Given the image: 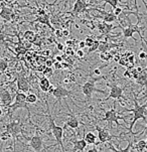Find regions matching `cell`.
<instances>
[{
  "label": "cell",
  "mask_w": 147,
  "mask_h": 152,
  "mask_svg": "<svg viewBox=\"0 0 147 152\" xmlns=\"http://www.w3.org/2000/svg\"><path fill=\"white\" fill-rule=\"evenodd\" d=\"M89 4L88 3H85L82 0H76V3H75L74 7H73V10H72V13L75 16L79 15L80 13H83L84 11H86Z\"/></svg>",
  "instance_id": "cell-13"
},
{
  "label": "cell",
  "mask_w": 147,
  "mask_h": 152,
  "mask_svg": "<svg viewBox=\"0 0 147 152\" xmlns=\"http://www.w3.org/2000/svg\"><path fill=\"white\" fill-rule=\"evenodd\" d=\"M6 131L12 136V138H17L20 134H22V123L20 122V119L10 121L6 125Z\"/></svg>",
  "instance_id": "cell-7"
},
{
  "label": "cell",
  "mask_w": 147,
  "mask_h": 152,
  "mask_svg": "<svg viewBox=\"0 0 147 152\" xmlns=\"http://www.w3.org/2000/svg\"><path fill=\"white\" fill-rule=\"evenodd\" d=\"M53 68L56 69H61V63H58V61H53Z\"/></svg>",
  "instance_id": "cell-40"
},
{
  "label": "cell",
  "mask_w": 147,
  "mask_h": 152,
  "mask_svg": "<svg viewBox=\"0 0 147 152\" xmlns=\"http://www.w3.org/2000/svg\"><path fill=\"white\" fill-rule=\"evenodd\" d=\"M139 58H140V60H145V58H147V53L145 51H140V53H139Z\"/></svg>",
  "instance_id": "cell-38"
},
{
  "label": "cell",
  "mask_w": 147,
  "mask_h": 152,
  "mask_svg": "<svg viewBox=\"0 0 147 152\" xmlns=\"http://www.w3.org/2000/svg\"><path fill=\"white\" fill-rule=\"evenodd\" d=\"M95 128H96V130L98 131V139H99V142L96 143V146L99 145L100 143H106V142H110L111 139L113 138H121L122 137L123 134H121V135H111L110 132L108 131V129H106V128H101L99 127L98 125L95 126Z\"/></svg>",
  "instance_id": "cell-8"
},
{
  "label": "cell",
  "mask_w": 147,
  "mask_h": 152,
  "mask_svg": "<svg viewBox=\"0 0 147 152\" xmlns=\"http://www.w3.org/2000/svg\"><path fill=\"white\" fill-rule=\"evenodd\" d=\"M142 2L144 4H145V6H146V8H147V3L144 0H142ZM134 6H135V8H136V13L138 14V6H137V0H134Z\"/></svg>",
  "instance_id": "cell-42"
},
{
  "label": "cell",
  "mask_w": 147,
  "mask_h": 152,
  "mask_svg": "<svg viewBox=\"0 0 147 152\" xmlns=\"http://www.w3.org/2000/svg\"><path fill=\"white\" fill-rule=\"evenodd\" d=\"M133 147L135 148L138 152H142L144 149H146V147H147L146 140H139L138 142L133 146Z\"/></svg>",
  "instance_id": "cell-26"
},
{
  "label": "cell",
  "mask_w": 147,
  "mask_h": 152,
  "mask_svg": "<svg viewBox=\"0 0 147 152\" xmlns=\"http://www.w3.org/2000/svg\"><path fill=\"white\" fill-rule=\"evenodd\" d=\"M0 152H1V151H0Z\"/></svg>",
  "instance_id": "cell-56"
},
{
  "label": "cell",
  "mask_w": 147,
  "mask_h": 152,
  "mask_svg": "<svg viewBox=\"0 0 147 152\" xmlns=\"http://www.w3.org/2000/svg\"><path fill=\"white\" fill-rule=\"evenodd\" d=\"M67 115H68L69 117L66 121L64 127H69L71 129H78L80 126V122H79L78 118H77V116H75L73 114H67Z\"/></svg>",
  "instance_id": "cell-15"
},
{
  "label": "cell",
  "mask_w": 147,
  "mask_h": 152,
  "mask_svg": "<svg viewBox=\"0 0 147 152\" xmlns=\"http://www.w3.org/2000/svg\"><path fill=\"white\" fill-rule=\"evenodd\" d=\"M42 75L43 76L45 77V78H50L51 76L53 75V68H45V69L42 71Z\"/></svg>",
  "instance_id": "cell-30"
},
{
  "label": "cell",
  "mask_w": 147,
  "mask_h": 152,
  "mask_svg": "<svg viewBox=\"0 0 147 152\" xmlns=\"http://www.w3.org/2000/svg\"><path fill=\"white\" fill-rule=\"evenodd\" d=\"M122 113L118 112L116 110V101L114 102V105H113V108L105 112V116L102 118L101 121H105V122L109 123V127L112 128V123H116L117 127H119V120H124V122L126 124H128V122L126 121V116H121Z\"/></svg>",
  "instance_id": "cell-3"
},
{
  "label": "cell",
  "mask_w": 147,
  "mask_h": 152,
  "mask_svg": "<svg viewBox=\"0 0 147 152\" xmlns=\"http://www.w3.org/2000/svg\"><path fill=\"white\" fill-rule=\"evenodd\" d=\"M35 129H37V132H35V135H33L32 137H27V136H23V137L29 141V146L35 152H42L43 149V141L42 136L38 134L37 126H35Z\"/></svg>",
  "instance_id": "cell-6"
},
{
  "label": "cell",
  "mask_w": 147,
  "mask_h": 152,
  "mask_svg": "<svg viewBox=\"0 0 147 152\" xmlns=\"http://www.w3.org/2000/svg\"><path fill=\"white\" fill-rule=\"evenodd\" d=\"M84 137L82 139H76V140H73V145H74V150L73 152H83L85 150V148L87 147V142L85 140V129H84Z\"/></svg>",
  "instance_id": "cell-14"
},
{
  "label": "cell",
  "mask_w": 147,
  "mask_h": 152,
  "mask_svg": "<svg viewBox=\"0 0 147 152\" xmlns=\"http://www.w3.org/2000/svg\"><path fill=\"white\" fill-rule=\"evenodd\" d=\"M55 61H58V63H63V56H56Z\"/></svg>",
  "instance_id": "cell-46"
},
{
  "label": "cell",
  "mask_w": 147,
  "mask_h": 152,
  "mask_svg": "<svg viewBox=\"0 0 147 152\" xmlns=\"http://www.w3.org/2000/svg\"><path fill=\"white\" fill-rule=\"evenodd\" d=\"M72 95H73V92L69 91V90H67L66 88H64L61 86L56 87L55 89V91H53V96L55 97L59 102H61V99H64V98L72 97Z\"/></svg>",
  "instance_id": "cell-12"
},
{
  "label": "cell",
  "mask_w": 147,
  "mask_h": 152,
  "mask_svg": "<svg viewBox=\"0 0 147 152\" xmlns=\"http://www.w3.org/2000/svg\"><path fill=\"white\" fill-rule=\"evenodd\" d=\"M128 21V26L127 27H122V32H123V37H124V38H129V37H132L134 40L136 42V38L133 37V34L135 32H137L139 35H140L141 37V40H144V38L142 37V34H141V28L139 27V23H136V24H132L130 21V19L126 18Z\"/></svg>",
  "instance_id": "cell-5"
},
{
  "label": "cell",
  "mask_w": 147,
  "mask_h": 152,
  "mask_svg": "<svg viewBox=\"0 0 147 152\" xmlns=\"http://www.w3.org/2000/svg\"><path fill=\"white\" fill-rule=\"evenodd\" d=\"M7 68H8L7 61L4 60H0V72H1V73H4V72L7 69Z\"/></svg>",
  "instance_id": "cell-33"
},
{
  "label": "cell",
  "mask_w": 147,
  "mask_h": 152,
  "mask_svg": "<svg viewBox=\"0 0 147 152\" xmlns=\"http://www.w3.org/2000/svg\"><path fill=\"white\" fill-rule=\"evenodd\" d=\"M56 48H58L60 51H61V50H64V45H63V43H58V45H56Z\"/></svg>",
  "instance_id": "cell-45"
},
{
  "label": "cell",
  "mask_w": 147,
  "mask_h": 152,
  "mask_svg": "<svg viewBox=\"0 0 147 152\" xmlns=\"http://www.w3.org/2000/svg\"><path fill=\"white\" fill-rule=\"evenodd\" d=\"M68 79L69 81V83H76V78H75V75H69V76H68Z\"/></svg>",
  "instance_id": "cell-44"
},
{
  "label": "cell",
  "mask_w": 147,
  "mask_h": 152,
  "mask_svg": "<svg viewBox=\"0 0 147 152\" xmlns=\"http://www.w3.org/2000/svg\"><path fill=\"white\" fill-rule=\"evenodd\" d=\"M98 11L100 13H102V18L104 20V22L112 23L117 20V16L113 12H104V11H100V10H98Z\"/></svg>",
  "instance_id": "cell-19"
},
{
  "label": "cell",
  "mask_w": 147,
  "mask_h": 152,
  "mask_svg": "<svg viewBox=\"0 0 147 152\" xmlns=\"http://www.w3.org/2000/svg\"><path fill=\"white\" fill-rule=\"evenodd\" d=\"M76 55H77L78 58H84V56H85V53L83 51V50H77V53H76Z\"/></svg>",
  "instance_id": "cell-36"
},
{
  "label": "cell",
  "mask_w": 147,
  "mask_h": 152,
  "mask_svg": "<svg viewBox=\"0 0 147 152\" xmlns=\"http://www.w3.org/2000/svg\"><path fill=\"white\" fill-rule=\"evenodd\" d=\"M18 109H25L28 113V117H31V113H30V108L29 104L27 102H21V101H15L13 104H11L8 107V115L11 117V115L13 114L16 110Z\"/></svg>",
  "instance_id": "cell-10"
},
{
  "label": "cell",
  "mask_w": 147,
  "mask_h": 152,
  "mask_svg": "<svg viewBox=\"0 0 147 152\" xmlns=\"http://www.w3.org/2000/svg\"><path fill=\"white\" fill-rule=\"evenodd\" d=\"M50 86H51L50 82V80H48V78L43 77V78L40 79V81H39V88H40V90H42V92L48 93V89H50Z\"/></svg>",
  "instance_id": "cell-21"
},
{
  "label": "cell",
  "mask_w": 147,
  "mask_h": 152,
  "mask_svg": "<svg viewBox=\"0 0 147 152\" xmlns=\"http://www.w3.org/2000/svg\"><path fill=\"white\" fill-rule=\"evenodd\" d=\"M16 86H17V90H18V91H21L23 93L29 92V90H30L29 82H28L26 77H24L22 74H20L19 76L17 77Z\"/></svg>",
  "instance_id": "cell-11"
},
{
  "label": "cell",
  "mask_w": 147,
  "mask_h": 152,
  "mask_svg": "<svg viewBox=\"0 0 147 152\" xmlns=\"http://www.w3.org/2000/svg\"><path fill=\"white\" fill-rule=\"evenodd\" d=\"M146 143H147V138H146Z\"/></svg>",
  "instance_id": "cell-54"
},
{
  "label": "cell",
  "mask_w": 147,
  "mask_h": 152,
  "mask_svg": "<svg viewBox=\"0 0 147 152\" xmlns=\"http://www.w3.org/2000/svg\"><path fill=\"white\" fill-rule=\"evenodd\" d=\"M133 94V102H134V108H132V109H124L122 111H120L121 113H124V112H132L133 113V120L131 121L130 123V126H129L128 128H126L130 134H132V136L134 137V132H133V127L134 125H135V123L137 122V121L139 119H142L144 121H146V117L145 116H147V102L144 103L143 105H139L138 104V101H137V97H136L135 93H132Z\"/></svg>",
  "instance_id": "cell-1"
},
{
  "label": "cell",
  "mask_w": 147,
  "mask_h": 152,
  "mask_svg": "<svg viewBox=\"0 0 147 152\" xmlns=\"http://www.w3.org/2000/svg\"><path fill=\"white\" fill-rule=\"evenodd\" d=\"M55 89H56V88H53V86H50V89H48V94H50V95H53V91H55Z\"/></svg>",
  "instance_id": "cell-49"
},
{
  "label": "cell",
  "mask_w": 147,
  "mask_h": 152,
  "mask_svg": "<svg viewBox=\"0 0 147 152\" xmlns=\"http://www.w3.org/2000/svg\"><path fill=\"white\" fill-rule=\"evenodd\" d=\"M85 140L88 145H96L97 137L93 132H88L87 134H85Z\"/></svg>",
  "instance_id": "cell-23"
},
{
  "label": "cell",
  "mask_w": 147,
  "mask_h": 152,
  "mask_svg": "<svg viewBox=\"0 0 147 152\" xmlns=\"http://www.w3.org/2000/svg\"><path fill=\"white\" fill-rule=\"evenodd\" d=\"M102 79H105L104 76L102 77H98V78H90V80H88V81L83 85V87H82V92H83V94L86 96V98L88 99V101H91L92 99V95L94 92H98V93H101V94H105V91H103V90H99L96 88V82L97 81H100V80Z\"/></svg>",
  "instance_id": "cell-4"
},
{
  "label": "cell",
  "mask_w": 147,
  "mask_h": 152,
  "mask_svg": "<svg viewBox=\"0 0 147 152\" xmlns=\"http://www.w3.org/2000/svg\"><path fill=\"white\" fill-rule=\"evenodd\" d=\"M0 17H2L4 20H7V21H10L12 18L14 17V13L13 10L7 6H4L2 5L1 9H0Z\"/></svg>",
  "instance_id": "cell-16"
},
{
  "label": "cell",
  "mask_w": 147,
  "mask_h": 152,
  "mask_svg": "<svg viewBox=\"0 0 147 152\" xmlns=\"http://www.w3.org/2000/svg\"><path fill=\"white\" fill-rule=\"evenodd\" d=\"M136 83L140 86H147V71L145 69H142V72L139 75L138 79L136 80Z\"/></svg>",
  "instance_id": "cell-22"
},
{
  "label": "cell",
  "mask_w": 147,
  "mask_h": 152,
  "mask_svg": "<svg viewBox=\"0 0 147 152\" xmlns=\"http://www.w3.org/2000/svg\"><path fill=\"white\" fill-rule=\"evenodd\" d=\"M66 53L68 56H74L75 55V53H74V50L73 48H67V51H66Z\"/></svg>",
  "instance_id": "cell-43"
},
{
  "label": "cell",
  "mask_w": 147,
  "mask_h": 152,
  "mask_svg": "<svg viewBox=\"0 0 147 152\" xmlns=\"http://www.w3.org/2000/svg\"><path fill=\"white\" fill-rule=\"evenodd\" d=\"M2 115V109H1V107H0V116Z\"/></svg>",
  "instance_id": "cell-53"
},
{
  "label": "cell",
  "mask_w": 147,
  "mask_h": 152,
  "mask_svg": "<svg viewBox=\"0 0 147 152\" xmlns=\"http://www.w3.org/2000/svg\"><path fill=\"white\" fill-rule=\"evenodd\" d=\"M69 34V30H67V29H64L63 30V37H68V35Z\"/></svg>",
  "instance_id": "cell-52"
},
{
  "label": "cell",
  "mask_w": 147,
  "mask_h": 152,
  "mask_svg": "<svg viewBox=\"0 0 147 152\" xmlns=\"http://www.w3.org/2000/svg\"><path fill=\"white\" fill-rule=\"evenodd\" d=\"M5 40H6V37H5L3 33L0 32V43H1V42H4Z\"/></svg>",
  "instance_id": "cell-47"
},
{
  "label": "cell",
  "mask_w": 147,
  "mask_h": 152,
  "mask_svg": "<svg viewBox=\"0 0 147 152\" xmlns=\"http://www.w3.org/2000/svg\"><path fill=\"white\" fill-rule=\"evenodd\" d=\"M0 100L3 103L4 106H7V108H8L11 105L12 101H13V98H12L11 94L7 90H3V91L0 93Z\"/></svg>",
  "instance_id": "cell-17"
},
{
  "label": "cell",
  "mask_w": 147,
  "mask_h": 152,
  "mask_svg": "<svg viewBox=\"0 0 147 152\" xmlns=\"http://www.w3.org/2000/svg\"><path fill=\"white\" fill-rule=\"evenodd\" d=\"M85 48H87L86 42H85V40H81V42H79V50H83Z\"/></svg>",
  "instance_id": "cell-39"
},
{
  "label": "cell",
  "mask_w": 147,
  "mask_h": 152,
  "mask_svg": "<svg viewBox=\"0 0 147 152\" xmlns=\"http://www.w3.org/2000/svg\"><path fill=\"white\" fill-rule=\"evenodd\" d=\"M108 87H110V94L108 95V97L105 99V101H108L110 99H115V100H119V99H124L126 100V98L123 96V91L124 89L121 88L117 85H110L107 84Z\"/></svg>",
  "instance_id": "cell-9"
},
{
  "label": "cell",
  "mask_w": 147,
  "mask_h": 152,
  "mask_svg": "<svg viewBox=\"0 0 147 152\" xmlns=\"http://www.w3.org/2000/svg\"><path fill=\"white\" fill-rule=\"evenodd\" d=\"M69 65L66 63H61V69H69Z\"/></svg>",
  "instance_id": "cell-50"
},
{
  "label": "cell",
  "mask_w": 147,
  "mask_h": 152,
  "mask_svg": "<svg viewBox=\"0 0 147 152\" xmlns=\"http://www.w3.org/2000/svg\"><path fill=\"white\" fill-rule=\"evenodd\" d=\"M104 2H105V3L111 5V6H112V8L115 10L118 7V2H119V0H104Z\"/></svg>",
  "instance_id": "cell-32"
},
{
  "label": "cell",
  "mask_w": 147,
  "mask_h": 152,
  "mask_svg": "<svg viewBox=\"0 0 147 152\" xmlns=\"http://www.w3.org/2000/svg\"><path fill=\"white\" fill-rule=\"evenodd\" d=\"M94 74L96 75V76H100V75H101V71H100V69H95Z\"/></svg>",
  "instance_id": "cell-51"
},
{
  "label": "cell",
  "mask_w": 147,
  "mask_h": 152,
  "mask_svg": "<svg viewBox=\"0 0 147 152\" xmlns=\"http://www.w3.org/2000/svg\"><path fill=\"white\" fill-rule=\"evenodd\" d=\"M45 105H46V110H48V121H50V127L51 133H53V137L56 138V142H58V144L61 146V152H66V151H64V143H63V137H64V128L61 127V126L56 125L55 119H53V117L50 114V107H48V103L45 102Z\"/></svg>",
  "instance_id": "cell-2"
},
{
  "label": "cell",
  "mask_w": 147,
  "mask_h": 152,
  "mask_svg": "<svg viewBox=\"0 0 147 152\" xmlns=\"http://www.w3.org/2000/svg\"><path fill=\"white\" fill-rule=\"evenodd\" d=\"M85 42H86V46H88V48H90L93 45H94L95 39L93 37H88L86 39H85Z\"/></svg>",
  "instance_id": "cell-35"
},
{
  "label": "cell",
  "mask_w": 147,
  "mask_h": 152,
  "mask_svg": "<svg viewBox=\"0 0 147 152\" xmlns=\"http://www.w3.org/2000/svg\"><path fill=\"white\" fill-rule=\"evenodd\" d=\"M35 37H35V33L33 31H31V30H26V31L23 33V38H24L27 42L32 43L33 42H34Z\"/></svg>",
  "instance_id": "cell-24"
},
{
  "label": "cell",
  "mask_w": 147,
  "mask_h": 152,
  "mask_svg": "<svg viewBox=\"0 0 147 152\" xmlns=\"http://www.w3.org/2000/svg\"><path fill=\"white\" fill-rule=\"evenodd\" d=\"M88 152H101L99 150V149H98L96 146H95V147H93V148H91V149H89V150H88Z\"/></svg>",
  "instance_id": "cell-48"
},
{
  "label": "cell",
  "mask_w": 147,
  "mask_h": 152,
  "mask_svg": "<svg viewBox=\"0 0 147 152\" xmlns=\"http://www.w3.org/2000/svg\"><path fill=\"white\" fill-rule=\"evenodd\" d=\"M122 11H123L122 8H120V7H117V8H116V9L114 10V12H113V13H114V14L116 15V16L118 17L121 13H122Z\"/></svg>",
  "instance_id": "cell-37"
},
{
  "label": "cell",
  "mask_w": 147,
  "mask_h": 152,
  "mask_svg": "<svg viewBox=\"0 0 147 152\" xmlns=\"http://www.w3.org/2000/svg\"><path fill=\"white\" fill-rule=\"evenodd\" d=\"M11 138H12V136L10 135V134L7 132L6 130L0 134V140H2V141H7V140H9V139H11Z\"/></svg>",
  "instance_id": "cell-31"
},
{
  "label": "cell",
  "mask_w": 147,
  "mask_h": 152,
  "mask_svg": "<svg viewBox=\"0 0 147 152\" xmlns=\"http://www.w3.org/2000/svg\"><path fill=\"white\" fill-rule=\"evenodd\" d=\"M137 135H147V126H146L145 128H144V130L141 133H137V134L134 133V137H136Z\"/></svg>",
  "instance_id": "cell-41"
},
{
  "label": "cell",
  "mask_w": 147,
  "mask_h": 152,
  "mask_svg": "<svg viewBox=\"0 0 147 152\" xmlns=\"http://www.w3.org/2000/svg\"><path fill=\"white\" fill-rule=\"evenodd\" d=\"M97 26H98V29L100 30V32H101L103 35H108L111 31H112V29L116 28V26L112 25L111 23H107V22L99 23Z\"/></svg>",
  "instance_id": "cell-18"
},
{
  "label": "cell",
  "mask_w": 147,
  "mask_h": 152,
  "mask_svg": "<svg viewBox=\"0 0 147 152\" xmlns=\"http://www.w3.org/2000/svg\"><path fill=\"white\" fill-rule=\"evenodd\" d=\"M37 96L35 94H33V93H29V94H27L26 96V102L28 104H35V103L37 102Z\"/></svg>",
  "instance_id": "cell-27"
},
{
  "label": "cell",
  "mask_w": 147,
  "mask_h": 152,
  "mask_svg": "<svg viewBox=\"0 0 147 152\" xmlns=\"http://www.w3.org/2000/svg\"><path fill=\"white\" fill-rule=\"evenodd\" d=\"M108 145H109L110 150H112L113 152H130L131 148L133 147V140L129 139V140H128V145L126 146L124 149H116L114 146L112 145V143H111V142H108Z\"/></svg>",
  "instance_id": "cell-20"
},
{
  "label": "cell",
  "mask_w": 147,
  "mask_h": 152,
  "mask_svg": "<svg viewBox=\"0 0 147 152\" xmlns=\"http://www.w3.org/2000/svg\"><path fill=\"white\" fill-rule=\"evenodd\" d=\"M100 58H101L102 61H111L113 58V56L111 55L110 51H105V53H100Z\"/></svg>",
  "instance_id": "cell-29"
},
{
  "label": "cell",
  "mask_w": 147,
  "mask_h": 152,
  "mask_svg": "<svg viewBox=\"0 0 147 152\" xmlns=\"http://www.w3.org/2000/svg\"><path fill=\"white\" fill-rule=\"evenodd\" d=\"M145 69H146V71H147V68H145Z\"/></svg>",
  "instance_id": "cell-55"
},
{
  "label": "cell",
  "mask_w": 147,
  "mask_h": 152,
  "mask_svg": "<svg viewBox=\"0 0 147 152\" xmlns=\"http://www.w3.org/2000/svg\"><path fill=\"white\" fill-rule=\"evenodd\" d=\"M37 21H39L40 23H43V24H46L48 27L50 28L51 30H53V26H51V24L50 23V19H48V16L46 14H42V15H39L37 18Z\"/></svg>",
  "instance_id": "cell-25"
},
{
  "label": "cell",
  "mask_w": 147,
  "mask_h": 152,
  "mask_svg": "<svg viewBox=\"0 0 147 152\" xmlns=\"http://www.w3.org/2000/svg\"><path fill=\"white\" fill-rule=\"evenodd\" d=\"M99 45H100V42L99 40H95V42H94V45H93L91 48L88 50V53H93V51H96L98 50V48H99Z\"/></svg>",
  "instance_id": "cell-34"
},
{
  "label": "cell",
  "mask_w": 147,
  "mask_h": 152,
  "mask_svg": "<svg viewBox=\"0 0 147 152\" xmlns=\"http://www.w3.org/2000/svg\"><path fill=\"white\" fill-rule=\"evenodd\" d=\"M26 96L25 93H19V92H16L15 94V101H21V102H26Z\"/></svg>",
  "instance_id": "cell-28"
}]
</instances>
